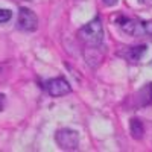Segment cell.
<instances>
[{"label": "cell", "instance_id": "cell-1", "mask_svg": "<svg viewBox=\"0 0 152 152\" xmlns=\"http://www.w3.org/2000/svg\"><path fill=\"white\" fill-rule=\"evenodd\" d=\"M78 35L88 46L99 47L104 43V26H102V23H100V20L96 17L93 21L87 23L84 28H81Z\"/></svg>", "mask_w": 152, "mask_h": 152}, {"label": "cell", "instance_id": "cell-2", "mask_svg": "<svg viewBox=\"0 0 152 152\" xmlns=\"http://www.w3.org/2000/svg\"><path fill=\"white\" fill-rule=\"evenodd\" d=\"M120 29L131 37H145L152 35V21H142L135 18H120Z\"/></svg>", "mask_w": 152, "mask_h": 152}, {"label": "cell", "instance_id": "cell-3", "mask_svg": "<svg viewBox=\"0 0 152 152\" xmlns=\"http://www.w3.org/2000/svg\"><path fill=\"white\" fill-rule=\"evenodd\" d=\"M55 140L59 145L61 149L64 151H76L79 146V134L69 129V128H62L55 134Z\"/></svg>", "mask_w": 152, "mask_h": 152}, {"label": "cell", "instance_id": "cell-4", "mask_svg": "<svg viewBox=\"0 0 152 152\" xmlns=\"http://www.w3.org/2000/svg\"><path fill=\"white\" fill-rule=\"evenodd\" d=\"M46 91L53 96V97H59V96H66L72 91L70 84L64 79V78H53V79H49L44 84Z\"/></svg>", "mask_w": 152, "mask_h": 152}, {"label": "cell", "instance_id": "cell-5", "mask_svg": "<svg viewBox=\"0 0 152 152\" xmlns=\"http://www.w3.org/2000/svg\"><path fill=\"white\" fill-rule=\"evenodd\" d=\"M18 28L24 32H34L38 28V17L28 8H21L18 12Z\"/></svg>", "mask_w": 152, "mask_h": 152}, {"label": "cell", "instance_id": "cell-6", "mask_svg": "<svg viewBox=\"0 0 152 152\" xmlns=\"http://www.w3.org/2000/svg\"><path fill=\"white\" fill-rule=\"evenodd\" d=\"M135 105L137 107H148L152 104V82L146 84L145 87H142L140 90L135 94Z\"/></svg>", "mask_w": 152, "mask_h": 152}, {"label": "cell", "instance_id": "cell-7", "mask_svg": "<svg viewBox=\"0 0 152 152\" xmlns=\"http://www.w3.org/2000/svg\"><path fill=\"white\" fill-rule=\"evenodd\" d=\"M146 52V46H134V47H126L123 52H122V56L132 62V64H137L140 58L143 56V53Z\"/></svg>", "mask_w": 152, "mask_h": 152}, {"label": "cell", "instance_id": "cell-8", "mask_svg": "<svg viewBox=\"0 0 152 152\" xmlns=\"http://www.w3.org/2000/svg\"><path fill=\"white\" fill-rule=\"evenodd\" d=\"M129 129H131V135L135 138V140H142L143 138L145 128H143V123L138 119H132L129 122Z\"/></svg>", "mask_w": 152, "mask_h": 152}, {"label": "cell", "instance_id": "cell-9", "mask_svg": "<svg viewBox=\"0 0 152 152\" xmlns=\"http://www.w3.org/2000/svg\"><path fill=\"white\" fill-rule=\"evenodd\" d=\"M12 17V12L9 9H3L0 8V23H8Z\"/></svg>", "mask_w": 152, "mask_h": 152}, {"label": "cell", "instance_id": "cell-10", "mask_svg": "<svg viewBox=\"0 0 152 152\" xmlns=\"http://www.w3.org/2000/svg\"><path fill=\"white\" fill-rule=\"evenodd\" d=\"M104 3L107 5V6H114L117 3V0H104Z\"/></svg>", "mask_w": 152, "mask_h": 152}, {"label": "cell", "instance_id": "cell-11", "mask_svg": "<svg viewBox=\"0 0 152 152\" xmlns=\"http://www.w3.org/2000/svg\"><path fill=\"white\" fill-rule=\"evenodd\" d=\"M3 107H5V96L0 94V111L3 110Z\"/></svg>", "mask_w": 152, "mask_h": 152}, {"label": "cell", "instance_id": "cell-12", "mask_svg": "<svg viewBox=\"0 0 152 152\" xmlns=\"http://www.w3.org/2000/svg\"><path fill=\"white\" fill-rule=\"evenodd\" d=\"M138 2H140V3H142V2H145V0H138Z\"/></svg>", "mask_w": 152, "mask_h": 152}]
</instances>
